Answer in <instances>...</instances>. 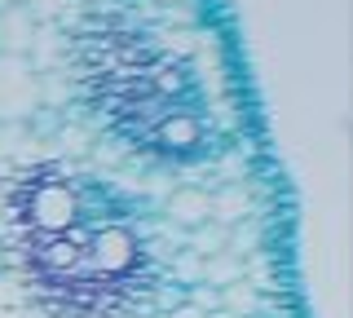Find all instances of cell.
Listing matches in <instances>:
<instances>
[{"mask_svg":"<svg viewBox=\"0 0 353 318\" xmlns=\"http://www.w3.org/2000/svg\"><path fill=\"white\" fill-rule=\"evenodd\" d=\"M40 106V75L22 53H0V119L22 124Z\"/></svg>","mask_w":353,"mask_h":318,"instance_id":"6da1fadb","label":"cell"},{"mask_svg":"<svg viewBox=\"0 0 353 318\" xmlns=\"http://www.w3.org/2000/svg\"><path fill=\"white\" fill-rule=\"evenodd\" d=\"M36 31H40V23L22 5L0 9V53H22L27 58L31 45H36Z\"/></svg>","mask_w":353,"mask_h":318,"instance_id":"7a4b0ae2","label":"cell"},{"mask_svg":"<svg viewBox=\"0 0 353 318\" xmlns=\"http://www.w3.org/2000/svg\"><path fill=\"white\" fill-rule=\"evenodd\" d=\"M168 212H172V221H181V226H203V221H212V195L176 190L168 199Z\"/></svg>","mask_w":353,"mask_h":318,"instance_id":"3957f363","label":"cell"},{"mask_svg":"<svg viewBox=\"0 0 353 318\" xmlns=\"http://www.w3.org/2000/svg\"><path fill=\"white\" fill-rule=\"evenodd\" d=\"M0 318H44L31 292L22 288L14 274H0Z\"/></svg>","mask_w":353,"mask_h":318,"instance_id":"277c9868","label":"cell"},{"mask_svg":"<svg viewBox=\"0 0 353 318\" xmlns=\"http://www.w3.org/2000/svg\"><path fill=\"white\" fill-rule=\"evenodd\" d=\"M248 190H225V195H212V221L216 226H239L243 217H248Z\"/></svg>","mask_w":353,"mask_h":318,"instance_id":"5b68a950","label":"cell"},{"mask_svg":"<svg viewBox=\"0 0 353 318\" xmlns=\"http://www.w3.org/2000/svg\"><path fill=\"white\" fill-rule=\"evenodd\" d=\"M243 279V261L234 252H216V257L203 261V283H212V288H225V283H239Z\"/></svg>","mask_w":353,"mask_h":318,"instance_id":"8992f818","label":"cell"},{"mask_svg":"<svg viewBox=\"0 0 353 318\" xmlns=\"http://www.w3.org/2000/svg\"><path fill=\"white\" fill-rule=\"evenodd\" d=\"M225 235H230V226H216V221H203V226H194V235H190V252L194 257H216V252H225Z\"/></svg>","mask_w":353,"mask_h":318,"instance_id":"52a82bcc","label":"cell"},{"mask_svg":"<svg viewBox=\"0 0 353 318\" xmlns=\"http://www.w3.org/2000/svg\"><path fill=\"white\" fill-rule=\"evenodd\" d=\"M221 310H230V314H239V318H248L252 310H256V292L248 288V283H225L221 288Z\"/></svg>","mask_w":353,"mask_h":318,"instance_id":"ba28073f","label":"cell"},{"mask_svg":"<svg viewBox=\"0 0 353 318\" xmlns=\"http://www.w3.org/2000/svg\"><path fill=\"white\" fill-rule=\"evenodd\" d=\"M176 279H181V283H203V257H194V252L181 257V261H176Z\"/></svg>","mask_w":353,"mask_h":318,"instance_id":"9c48e42d","label":"cell"},{"mask_svg":"<svg viewBox=\"0 0 353 318\" xmlns=\"http://www.w3.org/2000/svg\"><path fill=\"white\" fill-rule=\"evenodd\" d=\"M18 5L27 9V14L36 18V23H40V18H53V14H58V9H62V0H18Z\"/></svg>","mask_w":353,"mask_h":318,"instance_id":"30bf717a","label":"cell"},{"mask_svg":"<svg viewBox=\"0 0 353 318\" xmlns=\"http://www.w3.org/2000/svg\"><path fill=\"white\" fill-rule=\"evenodd\" d=\"M194 305H199V310H221V288L208 292L203 283H194Z\"/></svg>","mask_w":353,"mask_h":318,"instance_id":"8fae6325","label":"cell"},{"mask_svg":"<svg viewBox=\"0 0 353 318\" xmlns=\"http://www.w3.org/2000/svg\"><path fill=\"white\" fill-rule=\"evenodd\" d=\"M212 318H239V314H230V310H212Z\"/></svg>","mask_w":353,"mask_h":318,"instance_id":"7c38bea8","label":"cell"},{"mask_svg":"<svg viewBox=\"0 0 353 318\" xmlns=\"http://www.w3.org/2000/svg\"><path fill=\"white\" fill-rule=\"evenodd\" d=\"M9 5H18V0H0V9H9Z\"/></svg>","mask_w":353,"mask_h":318,"instance_id":"4fadbf2b","label":"cell"}]
</instances>
